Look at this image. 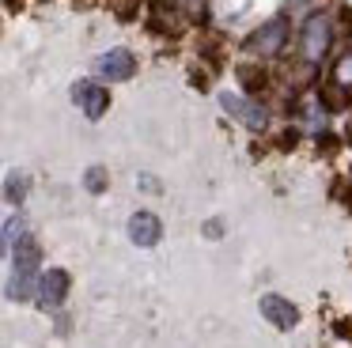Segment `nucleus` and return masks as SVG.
Wrapping results in <instances>:
<instances>
[{
	"label": "nucleus",
	"instance_id": "1",
	"mask_svg": "<svg viewBox=\"0 0 352 348\" xmlns=\"http://www.w3.org/2000/svg\"><path fill=\"white\" fill-rule=\"evenodd\" d=\"M329 42H333V27H329L326 15H311L299 30V53H303L307 65H322V57L329 53Z\"/></svg>",
	"mask_w": 352,
	"mask_h": 348
},
{
	"label": "nucleus",
	"instance_id": "2",
	"mask_svg": "<svg viewBox=\"0 0 352 348\" xmlns=\"http://www.w3.org/2000/svg\"><path fill=\"white\" fill-rule=\"evenodd\" d=\"M288 42V15H273L269 23H261L250 38H246V50L258 53V57H276Z\"/></svg>",
	"mask_w": 352,
	"mask_h": 348
},
{
	"label": "nucleus",
	"instance_id": "3",
	"mask_svg": "<svg viewBox=\"0 0 352 348\" xmlns=\"http://www.w3.org/2000/svg\"><path fill=\"white\" fill-rule=\"evenodd\" d=\"M72 102L84 110L87 121H99L102 113L110 110V91L102 87V83H95V80H76L72 83Z\"/></svg>",
	"mask_w": 352,
	"mask_h": 348
},
{
	"label": "nucleus",
	"instance_id": "4",
	"mask_svg": "<svg viewBox=\"0 0 352 348\" xmlns=\"http://www.w3.org/2000/svg\"><path fill=\"white\" fill-rule=\"evenodd\" d=\"M220 106L231 113V118H239L246 129H254V133H261V129L269 125V110L261 102H254V98L246 95H231V91H223L220 95Z\"/></svg>",
	"mask_w": 352,
	"mask_h": 348
},
{
	"label": "nucleus",
	"instance_id": "5",
	"mask_svg": "<svg viewBox=\"0 0 352 348\" xmlns=\"http://www.w3.org/2000/svg\"><path fill=\"white\" fill-rule=\"evenodd\" d=\"M133 72H137V57H133V50H125V45H114V50H107L95 61V76H99V80H110V83L129 80Z\"/></svg>",
	"mask_w": 352,
	"mask_h": 348
},
{
	"label": "nucleus",
	"instance_id": "6",
	"mask_svg": "<svg viewBox=\"0 0 352 348\" xmlns=\"http://www.w3.org/2000/svg\"><path fill=\"white\" fill-rule=\"evenodd\" d=\"M69 272L65 269H46L38 276V284H34V299H38L42 310H57L65 303V295H69Z\"/></svg>",
	"mask_w": 352,
	"mask_h": 348
},
{
	"label": "nucleus",
	"instance_id": "7",
	"mask_svg": "<svg viewBox=\"0 0 352 348\" xmlns=\"http://www.w3.org/2000/svg\"><path fill=\"white\" fill-rule=\"evenodd\" d=\"M258 310H261V318H265L269 325H276V329H296V322H299L296 303H288L284 295H261Z\"/></svg>",
	"mask_w": 352,
	"mask_h": 348
},
{
	"label": "nucleus",
	"instance_id": "8",
	"mask_svg": "<svg viewBox=\"0 0 352 348\" xmlns=\"http://www.w3.org/2000/svg\"><path fill=\"white\" fill-rule=\"evenodd\" d=\"M12 265L16 272H27V276H38V265H42V246L31 231H23L16 242H12Z\"/></svg>",
	"mask_w": 352,
	"mask_h": 348
},
{
	"label": "nucleus",
	"instance_id": "9",
	"mask_svg": "<svg viewBox=\"0 0 352 348\" xmlns=\"http://www.w3.org/2000/svg\"><path fill=\"white\" fill-rule=\"evenodd\" d=\"M163 239V224L155 212H133L129 216V242H137V246H155V242Z\"/></svg>",
	"mask_w": 352,
	"mask_h": 348
},
{
	"label": "nucleus",
	"instance_id": "10",
	"mask_svg": "<svg viewBox=\"0 0 352 348\" xmlns=\"http://www.w3.org/2000/svg\"><path fill=\"white\" fill-rule=\"evenodd\" d=\"M27 193H31V174L27 171H8V178H4V201L23 204Z\"/></svg>",
	"mask_w": 352,
	"mask_h": 348
},
{
	"label": "nucleus",
	"instance_id": "11",
	"mask_svg": "<svg viewBox=\"0 0 352 348\" xmlns=\"http://www.w3.org/2000/svg\"><path fill=\"white\" fill-rule=\"evenodd\" d=\"M235 76H239V83H243L246 95H258V91H265V83H269L265 68H258V65H239Z\"/></svg>",
	"mask_w": 352,
	"mask_h": 348
},
{
	"label": "nucleus",
	"instance_id": "12",
	"mask_svg": "<svg viewBox=\"0 0 352 348\" xmlns=\"http://www.w3.org/2000/svg\"><path fill=\"white\" fill-rule=\"evenodd\" d=\"M34 284H38V276H27V272H12V280H8V299H12V303H27V299H34Z\"/></svg>",
	"mask_w": 352,
	"mask_h": 348
},
{
	"label": "nucleus",
	"instance_id": "13",
	"mask_svg": "<svg viewBox=\"0 0 352 348\" xmlns=\"http://www.w3.org/2000/svg\"><path fill=\"white\" fill-rule=\"evenodd\" d=\"M107 186H110V171H107V166L95 163V166H87V171H84V189H87V193H107Z\"/></svg>",
	"mask_w": 352,
	"mask_h": 348
},
{
	"label": "nucleus",
	"instance_id": "14",
	"mask_svg": "<svg viewBox=\"0 0 352 348\" xmlns=\"http://www.w3.org/2000/svg\"><path fill=\"white\" fill-rule=\"evenodd\" d=\"M318 102H326V110H344V106H349V95H344V87H341V83H333V80H329L326 87L318 91Z\"/></svg>",
	"mask_w": 352,
	"mask_h": 348
},
{
	"label": "nucleus",
	"instance_id": "15",
	"mask_svg": "<svg viewBox=\"0 0 352 348\" xmlns=\"http://www.w3.org/2000/svg\"><path fill=\"white\" fill-rule=\"evenodd\" d=\"M333 83H341V87H352V53H344V57L337 61V68H333Z\"/></svg>",
	"mask_w": 352,
	"mask_h": 348
},
{
	"label": "nucleus",
	"instance_id": "16",
	"mask_svg": "<svg viewBox=\"0 0 352 348\" xmlns=\"http://www.w3.org/2000/svg\"><path fill=\"white\" fill-rule=\"evenodd\" d=\"M296 140H299V133H296V129H288V133L280 136V148H296Z\"/></svg>",
	"mask_w": 352,
	"mask_h": 348
},
{
	"label": "nucleus",
	"instance_id": "17",
	"mask_svg": "<svg viewBox=\"0 0 352 348\" xmlns=\"http://www.w3.org/2000/svg\"><path fill=\"white\" fill-rule=\"evenodd\" d=\"M220 231H223V227H220V219H208V227H205V235H208V239H220Z\"/></svg>",
	"mask_w": 352,
	"mask_h": 348
},
{
	"label": "nucleus",
	"instance_id": "18",
	"mask_svg": "<svg viewBox=\"0 0 352 348\" xmlns=\"http://www.w3.org/2000/svg\"><path fill=\"white\" fill-rule=\"evenodd\" d=\"M140 186H144V189H160V182H155L152 174H144V178H140Z\"/></svg>",
	"mask_w": 352,
	"mask_h": 348
},
{
	"label": "nucleus",
	"instance_id": "19",
	"mask_svg": "<svg viewBox=\"0 0 352 348\" xmlns=\"http://www.w3.org/2000/svg\"><path fill=\"white\" fill-rule=\"evenodd\" d=\"M4 246H8V239H4V227H0V257H4Z\"/></svg>",
	"mask_w": 352,
	"mask_h": 348
},
{
	"label": "nucleus",
	"instance_id": "20",
	"mask_svg": "<svg viewBox=\"0 0 352 348\" xmlns=\"http://www.w3.org/2000/svg\"><path fill=\"white\" fill-rule=\"evenodd\" d=\"M349 140H352V129H349Z\"/></svg>",
	"mask_w": 352,
	"mask_h": 348
},
{
	"label": "nucleus",
	"instance_id": "21",
	"mask_svg": "<svg viewBox=\"0 0 352 348\" xmlns=\"http://www.w3.org/2000/svg\"><path fill=\"white\" fill-rule=\"evenodd\" d=\"M349 208H352V197H349Z\"/></svg>",
	"mask_w": 352,
	"mask_h": 348
}]
</instances>
